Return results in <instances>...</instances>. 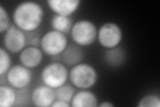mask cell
I'll list each match as a JSON object with an SVG mask.
<instances>
[{
    "mask_svg": "<svg viewBox=\"0 0 160 107\" xmlns=\"http://www.w3.org/2000/svg\"><path fill=\"white\" fill-rule=\"evenodd\" d=\"M3 43L5 49L12 54L20 53L28 44L26 33L15 25H10L4 33Z\"/></svg>",
    "mask_w": 160,
    "mask_h": 107,
    "instance_id": "cell-8",
    "label": "cell"
},
{
    "mask_svg": "<svg viewBox=\"0 0 160 107\" xmlns=\"http://www.w3.org/2000/svg\"><path fill=\"white\" fill-rule=\"evenodd\" d=\"M71 106V104L69 103H67L66 101L62 100L56 99L53 102V103L52 105V107H69Z\"/></svg>",
    "mask_w": 160,
    "mask_h": 107,
    "instance_id": "cell-21",
    "label": "cell"
},
{
    "mask_svg": "<svg viewBox=\"0 0 160 107\" xmlns=\"http://www.w3.org/2000/svg\"><path fill=\"white\" fill-rule=\"evenodd\" d=\"M97 40L100 45L106 50L116 48L123 40V31L116 23H104L98 29Z\"/></svg>",
    "mask_w": 160,
    "mask_h": 107,
    "instance_id": "cell-6",
    "label": "cell"
},
{
    "mask_svg": "<svg viewBox=\"0 0 160 107\" xmlns=\"http://www.w3.org/2000/svg\"><path fill=\"white\" fill-rule=\"evenodd\" d=\"M70 35L74 44L80 47L89 46L97 40L98 28L91 20L79 19L73 24Z\"/></svg>",
    "mask_w": 160,
    "mask_h": 107,
    "instance_id": "cell-3",
    "label": "cell"
},
{
    "mask_svg": "<svg viewBox=\"0 0 160 107\" xmlns=\"http://www.w3.org/2000/svg\"><path fill=\"white\" fill-rule=\"evenodd\" d=\"M12 67V58L8 51L3 47L0 48V76H3Z\"/></svg>",
    "mask_w": 160,
    "mask_h": 107,
    "instance_id": "cell-18",
    "label": "cell"
},
{
    "mask_svg": "<svg viewBox=\"0 0 160 107\" xmlns=\"http://www.w3.org/2000/svg\"><path fill=\"white\" fill-rule=\"evenodd\" d=\"M98 106L99 107H113L115 105L109 101H103L102 103L98 104Z\"/></svg>",
    "mask_w": 160,
    "mask_h": 107,
    "instance_id": "cell-22",
    "label": "cell"
},
{
    "mask_svg": "<svg viewBox=\"0 0 160 107\" xmlns=\"http://www.w3.org/2000/svg\"><path fill=\"white\" fill-rule=\"evenodd\" d=\"M72 25V19L70 17L54 15L51 19V26L52 29L66 35L71 31Z\"/></svg>",
    "mask_w": 160,
    "mask_h": 107,
    "instance_id": "cell-16",
    "label": "cell"
},
{
    "mask_svg": "<svg viewBox=\"0 0 160 107\" xmlns=\"http://www.w3.org/2000/svg\"><path fill=\"white\" fill-rule=\"evenodd\" d=\"M70 104L72 107H96L98 106V99L92 91L83 89L75 93Z\"/></svg>",
    "mask_w": 160,
    "mask_h": 107,
    "instance_id": "cell-12",
    "label": "cell"
},
{
    "mask_svg": "<svg viewBox=\"0 0 160 107\" xmlns=\"http://www.w3.org/2000/svg\"><path fill=\"white\" fill-rule=\"evenodd\" d=\"M11 86L2 85L0 86V106L12 107L16 106L17 93Z\"/></svg>",
    "mask_w": 160,
    "mask_h": 107,
    "instance_id": "cell-15",
    "label": "cell"
},
{
    "mask_svg": "<svg viewBox=\"0 0 160 107\" xmlns=\"http://www.w3.org/2000/svg\"><path fill=\"white\" fill-rule=\"evenodd\" d=\"M68 78L69 71L66 65L57 62L48 64L41 72L43 84L54 90L66 84Z\"/></svg>",
    "mask_w": 160,
    "mask_h": 107,
    "instance_id": "cell-4",
    "label": "cell"
},
{
    "mask_svg": "<svg viewBox=\"0 0 160 107\" xmlns=\"http://www.w3.org/2000/svg\"><path fill=\"white\" fill-rule=\"evenodd\" d=\"M55 92H56V99L62 100L70 103L75 93H76V90L72 84H65L56 90H55Z\"/></svg>",
    "mask_w": 160,
    "mask_h": 107,
    "instance_id": "cell-17",
    "label": "cell"
},
{
    "mask_svg": "<svg viewBox=\"0 0 160 107\" xmlns=\"http://www.w3.org/2000/svg\"><path fill=\"white\" fill-rule=\"evenodd\" d=\"M43 52L41 48L33 45L25 48L19 55V62L29 69L36 68L42 64Z\"/></svg>",
    "mask_w": 160,
    "mask_h": 107,
    "instance_id": "cell-10",
    "label": "cell"
},
{
    "mask_svg": "<svg viewBox=\"0 0 160 107\" xmlns=\"http://www.w3.org/2000/svg\"><path fill=\"white\" fill-rule=\"evenodd\" d=\"M68 45L66 35L53 29L45 33L40 40V47L43 54L52 57L61 55Z\"/></svg>",
    "mask_w": 160,
    "mask_h": 107,
    "instance_id": "cell-5",
    "label": "cell"
},
{
    "mask_svg": "<svg viewBox=\"0 0 160 107\" xmlns=\"http://www.w3.org/2000/svg\"><path fill=\"white\" fill-rule=\"evenodd\" d=\"M6 80L12 87L20 90L27 88L31 84L33 74L31 69L22 64H16L12 66L6 76Z\"/></svg>",
    "mask_w": 160,
    "mask_h": 107,
    "instance_id": "cell-7",
    "label": "cell"
},
{
    "mask_svg": "<svg viewBox=\"0 0 160 107\" xmlns=\"http://www.w3.org/2000/svg\"><path fill=\"white\" fill-rule=\"evenodd\" d=\"M96 69L88 63H79L72 67L69 72V79L75 88L80 90L89 89L98 82Z\"/></svg>",
    "mask_w": 160,
    "mask_h": 107,
    "instance_id": "cell-2",
    "label": "cell"
},
{
    "mask_svg": "<svg viewBox=\"0 0 160 107\" xmlns=\"http://www.w3.org/2000/svg\"><path fill=\"white\" fill-rule=\"evenodd\" d=\"M126 52L122 48L116 47L107 49L104 53V60L111 67H118L122 66L126 60Z\"/></svg>",
    "mask_w": 160,
    "mask_h": 107,
    "instance_id": "cell-14",
    "label": "cell"
},
{
    "mask_svg": "<svg viewBox=\"0 0 160 107\" xmlns=\"http://www.w3.org/2000/svg\"><path fill=\"white\" fill-rule=\"evenodd\" d=\"M9 27V16L7 9L0 5V33H5Z\"/></svg>",
    "mask_w": 160,
    "mask_h": 107,
    "instance_id": "cell-20",
    "label": "cell"
},
{
    "mask_svg": "<svg viewBox=\"0 0 160 107\" xmlns=\"http://www.w3.org/2000/svg\"><path fill=\"white\" fill-rule=\"evenodd\" d=\"M138 107H159L160 99L158 95L149 94L143 96L137 104Z\"/></svg>",
    "mask_w": 160,
    "mask_h": 107,
    "instance_id": "cell-19",
    "label": "cell"
},
{
    "mask_svg": "<svg viewBox=\"0 0 160 107\" xmlns=\"http://www.w3.org/2000/svg\"><path fill=\"white\" fill-rule=\"evenodd\" d=\"M61 55L63 63L66 66L73 67L81 63L83 58V51L78 45L72 44L68 45Z\"/></svg>",
    "mask_w": 160,
    "mask_h": 107,
    "instance_id": "cell-13",
    "label": "cell"
},
{
    "mask_svg": "<svg viewBox=\"0 0 160 107\" xmlns=\"http://www.w3.org/2000/svg\"><path fill=\"white\" fill-rule=\"evenodd\" d=\"M43 17L44 11L41 5L32 1L19 3L12 15L14 25L25 33L36 32L42 25Z\"/></svg>",
    "mask_w": 160,
    "mask_h": 107,
    "instance_id": "cell-1",
    "label": "cell"
},
{
    "mask_svg": "<svg viewBox=\"0 0 160 107\" xmlns=\"http://www.w3.org/2000/svg\"><path fill=\"white\" fill-rule=\"evenodd\" d=\"M56 100L55 90L44 84L35 88L31 94L32 103L38 107L52 106Z\"/></svg>",
    "mask_w": 160,
    "mask_h": 107,
    "instance_id": "cell-9",
    "label": "cell"
},
{
    "mask_svg": "<svg viewBox=\"0 0 160 107\" xmlns=\"http://www.w3.org/2000/svg\"><path fill=\"white\" fill-rule=\"evenodd\" d=\"M49 8L55 15L69 17L76 12L79 7V0H48Z\"/></svg>",
    "mask_w": 160,
    "mask_h": 107,
    "instance_id": "cell-11",
    "label": "cell"
}]
</instances>
